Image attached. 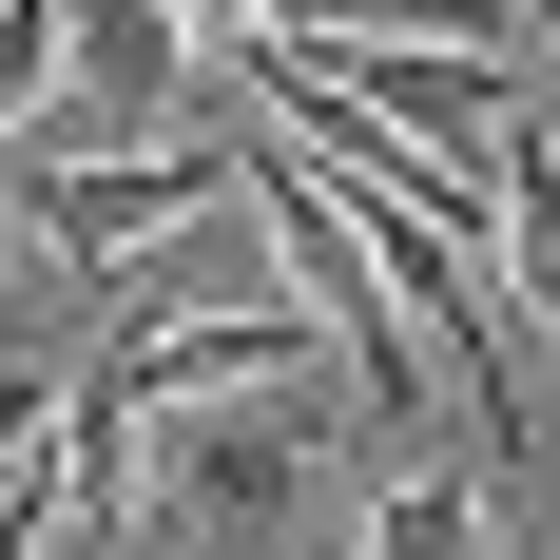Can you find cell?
I'll return each instance as SVG.
<instances>
[{"instance_id":"obj_5","label":"cell","mask_w":560,"mask_h":560,"mask_svg":"<svg viewBox=\"0 0 560 560\" xmlns=\"http://www.w3.org/2000/svg\"><path fill=\"white\" fill-rule=\"evenodd\" d=\"M368 560H483V464H406L368 503Z\"/></svg>"},{"instance_id":"obj_6","label":"cell","mask_w":560,"mask_h":560,"mask_svg":"<svg viewBox=\"0 0 560 560\" xmlns=\"http://www.w3.org/2000/svg\"><path fill=\"white\" fill-rule=\"evenodd\" d=\"M271 39H522V0H271Z\"/></svg>"},{"instance_id":"obj_2","label":"cell","mask_w":560,"mask_h":560,"mask_svg":"<svg viewBox=\"0 0 560 560\" xmlns=\"http://www.w3.org/2000/svg\"><path fill=\"white\" fill-rule=\"evenodd\" d=\"M310 464H329V387H310V368H290V387L136 406V483H155V522H213L232 560H252L290 503H310Z\"/></svg>"},{"instance_id":"obj_1","label":"cell","mask_w":560,"mask_h":560,"mask_svg":"<svg viewBox=\"0 0 560 560\" xmlns=\"http://www.w3.org/2000/svg\"><path fill=\"white\" fill-rule=\"evenodd\" d=\"M232 194H252V213H271V252H290L271 290H310V348L348 368V425H387V445H425V329L387 310V271H368V232H348V194H329L310 155H290V136H252V155H232Z\"/></svg>"},{"instance_id":"obj_3","label":"cell","mask_w":560,"mask_h":560,"mask_svg":"<svg viewBox=\"0 0 560 560\" xmlns=\"http://www.w3.org/2000/svg\"><path fill=\"white\" fill-rule=\"evenodd\" d=\"M20 213H39V252H58L78 290H116L136 252H174V232L232 213V155H213V136H136V155H116V136H78V155L20 174Z\"/></svg>"},{"instance_id":"obj_8","label":"cell","mask_w":560,"mask_h":560,"mask_svg":"<svg viewBox=\"0 0 560 560\" xmlns=\"http://www.w3.org/2000/svg\"><path fill=\"white\" fill-rule=\"evenodd\" d=\"M20 271H39V213H20V174H0V290H20Z\"/></svg>"},{"instance_id":"obj_4","label":"cell","mask_w":560,"mask_h":560,"mask_svg":"<svg viewBox=\"0 0 560 560\" xmlns=\"http://www.w3.org/2000/svg\"><path fill=\"white\" fill-rule=\"evenodd\" d=\"M483 271H503L522 368H560V116H541V97L483 136Z\"/></svg>"},{"instance_id":"obj_7","label":"cell","mask_w":560,"mask_h":560,"mask_svg":"<svg viewBox=\"0 0 560 560\" xmlns=\"http://www.w3.org/2000/svg\"><path fill=\"white\" fill-rule=\"evenodd\" d=\"M39 97H58V0H0V155L39 136Z\"/></svg>"}]
</instances>
